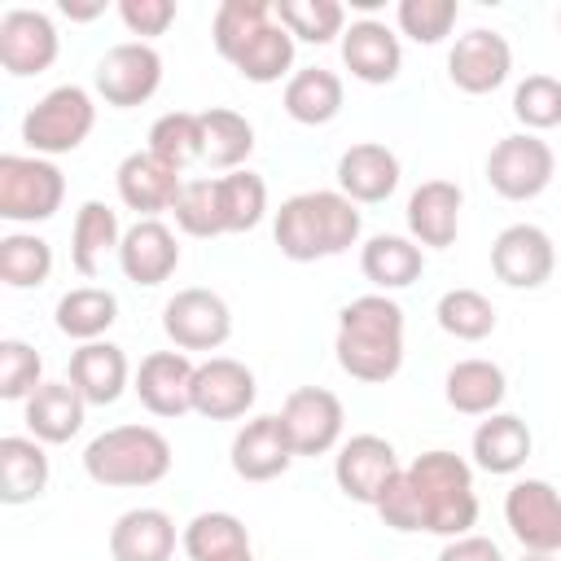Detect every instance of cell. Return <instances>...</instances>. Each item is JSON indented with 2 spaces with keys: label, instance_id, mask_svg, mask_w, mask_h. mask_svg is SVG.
I'll return each mask as SVG.
<instances>
[{
  "label": "cell",
  "instance_id": "6da1fadb",
  "mask_svg": "<svg viewBox=\"0 0 561 561\" xmlns=\"http://www.w3.org/2000/svg\"><path fill=\"white\" fill-rule=\"evenodd\" d=\"M337 368L364 386H386L403 368V307L390 294L351 298L337 311Z\"/></svg>",
  "mask_w": 561,
  "mask_h": 561
},
{
  "label": "cell",
  "instance_id": "7a4b0ae2",
  "mask_svg": "<svg viewBox=\"0 0 561 561\" xmlns=\"http://www.w3.org/2000/svg\"><path fill=\"white\" fill-rule=\"evenodd\" d=\"M359 210L346 193L337 188H311V193H294L280 202L276 219H272V237L280 245L285 259L294 263H316V259H333L346 254L359 241Z\"/></svg>",
  "mask_w": 561,
  "mask_h": 561
},
{
  "label": "cell",
  "instance_id": "3957f363",
  "mask_svg": "<svg viewBox=\"0 0 561 561\" xmlns=\"http://www.w3.org/2000/svg\"><path fill=\"white\" fill-rule=\"evenodd\" d=\"M412 495L421 504V530L425 535H443V539H460L473 535L478 526V491H473V469L456 456V451H421L408 469Z\"/></svg>",
  "mask_w": 561,
  "mask_h": 561
},
{
  "label": "cell",
  "instance_id": "277c9868",
  "mask_svg": "<svg viewBox=\"0 0 561 561\" xmlns=\"http://www.w3.org/2000/svg\"><path fill=\"white\" fill-rule=\"evenodd\" d=\"M83 473L96 486H153L171 473V443L153 425H114L83 447Z\"/></svg>",
  "mask_w": 561,
  "mask_h": 561
},
{
  "label": "cell",
  "instance_id": "5b68a950",
  "mask_svg": "<svg viewBox=\"0 0 561 561\" xmlns=\"http://www.w3.org/2000/svg\"><path fill=\"white\" fill-rule=\"evenodd\" d=\"M92 127H96L92 92L79 88V83H61L26 110L22 140L35 158H57V153H75L92 136Z\"/></svg>",
  "mask_w": 561,
  "mask_h": 561
},
{
  "label": "cell",
  "instance_id": "8992f818",
  "mask_svg": "<svg viewBox=\"0 0 561 561\" xmlns=\"http://www.w3.org/2000/svg\"><path fill=\"white\" fill-rule=\"evenodd\" d=\"M66 175L53 158L4 153L0 158V219L9 224H44L61 210Z\"/></svg>",
  "mask_w": 561,
  "mask_h": 561
},
{
  "label": "cell",
  "instance_id": "52a82bcc",
  "mask_svg": "<svg viewBox=\"0 0 561 561\" xmlns=\"http://www.w3.org/2000/svg\"><path fill=\"white\" fill-rule=\"evenodd\" d=\"M557 158L552 145L539 140L535 131H513L504 140L491 145L486 153V184L504 197V202H530L552 184Z\"/></svg>",
  "mask_w": 561,
  "mask_h": 561
},
{
  "label": "cell",
  "instance_id": "ba28073f",
  "mask_svg": "<svg viewBox=\"0 0 561 561\" xmlns=\"http://www.w3.org/2000/svg\"><path fill=\"white\" fill-rule=\"evenodd\" d=\"M162 88V57L145 39L114 44L96 61V96L114 110H136Z\"/></svg>",
  "mask_w": 561,
  "mask_h": 561
},
{
  "label": "cell",
  "instance_id": "9c48e42d",
  "mask_svg": "<svg viewBox=\"0 0 561 561\" xmlns=\"http://www.w3.org/2000/svg\"><path fill=\"white\" fill-rule=\"evenodd\" d=\"M162 333L175 351H219L232 337V311L215 289H180L162 307Z\"/></svg>",
  "mask_w": 561,
  "mask_h": 561
},
{
  "label": "cell",
  "instance_id": "30bf717a",
  "mask_svg": "<svg viewBox=\"0 0 561 561\" xmlns=\"http://www.w3.org/2000/svg\"><path fill=\"white\" fill-rule=\"evenodd\" d=\"M504 522L526 552H561V491L543 478H517L504 495Z\"/></svg>",
  "mask_w": 561,
  "mask_h": 561
},
{
  "label": "cell",
  "instance_id": "8fae6325",
  "mask_svg": "<svg viewBox=\"0 0 561 561\" xmlns=\"http://www.w3.org/2000/svg\"><path fill=\"white\" fill-rule=\"evenodd\" d=\"M403 473L399 465V451L381 438V434H355L337 447L333 456V478H337V491L355 504H377L381 491Z\"/></svg>",
  "mask_w": 561,
  "mask_h": 561
},
{
  "label": "cell",
  "instance_id": "7c38bea8",
  "mask_svg": "<svg viewBox=\"0 0 561 561\" xmlns=\"http://www.w3.org/2000/svg\"><path fill=\"white\" fill-rule=\"evenodd\" d=\"M280 421H285V434L294 443V456H324L337 447L342 438V399L324 386H298L285 394L280 403Z\"/></svg>",
  "mask_w": 561,
  "mask_h": 561
},
{
  "label": "cell",
  "instance_id": "4fadbf2b",
  "mask_svg": "<svg viewBox=\"0 0 561 561\" xmlns=\"http://www.w3.org/2000/svg\"><path fill=\"white\" fill-rule=\"evenodd\" d=\"M557 267L552 237L539 224H508L491 241V272L508 289H539Z\"/></svg>",
  "mask_w": 561,
  "mask_h": 561
},
{
  "label": "cell",
  "instance_id": "5bb4252c",
  "mask_svg": "<svg viewBox=\"0 0 561 561\" xmlns=\"http://www.w3.org/2000/svg\"><path fill=\"white\" fill-rule=\"evenodd\" d=\"M508 70H513V48L500 31H486V26L465 31L447 53V79L469 96L495 92L508 79Z\"/></svg>",
  "mask_w": 561,
  "mask_h": 561
},
{
  "label": "cell",
  "instance_id": "9a60e30c",
  "mask_svg": "<svg viewBox=\"0 0 561 561\" xmlns=\"http://www.w3.org/2000/svg\"><path fill=\"white\" fill-rule=\"evenodd\" d=\"M57 26L39 9H9L0 18V66L13 79L44 75L57 61Z\"/></svg>",
  "mask_w": 561,
  "mask_h": 561
},
{
  "label": "cell",
  "instance_id": "2e32d148",
  "mask_svg": "<svg viewBox=\"0 0 561 561\" xmlns=\"http://www.w3.org/2000/svg\"><path fill=\"white\" fill-rule=\"evenodd\" d=\"M254 373L241 359L228 355H210L206 364H197L193 373V412L206 421H237L254 408Z\"/></svg>",
  "mask_w": 561,
  "mask_h": 561
},
{
  "label": "cell",
  "instance_id": "e0dca14e",
  "mask_svg": "<svg viewBox=\"0 0 561 561\" xmlns=\"http://www.w3.org/2000/svg\"><path fill=\"white\" fill-rule=\"evenodd\" d=\"M193 373H197V364H188L184 351H153L140 359L131 390L153 416L175 421V416L193 412Z\"/></svg>",
  "mask_w": 561,
  "mask_h": 561
},
{
  "label": "cell",
  "instance_id": "ac0fdd59",
  "mask_svg": "<svg viewBox=\"0 0 561 561\" xmlns=\"http://www.w3.org/2000/svg\"><path fill=\"white\" fill-rule=\"evenodd\" d=\"M289 465H294V443L285 434L280 412L276 416L272 412L254 416V421H245L237 430V438H232V473L241 482H272Z\"/></svg>",
  "mask_w": 561,
  "mask_h": 561
},
{
  "label": "cell",
  "instance_id": "d6986e66",
  "mask_svg": "<svg viewBox=\"0 0 561 561\" xmlns=\"http://www.w3.org/2000/svg\"><path fill=\"white\" fill-rule=\"evenodd\" d=\"M114 184H118L123 206L136 210L140 219H158L162 210H171L175 197H180V188H184L180 171H171V167H167L162 158H153L149 149L127 153V158L118 162V171H114Z\"/></svg>",
  "mask_w": 561,
  "mask_h": 561
},
{
  "label": "cell",
  "instance_id": "ffe728a7",
  "mask_svg": "<svg viewBox=\"0 0 561 561\" xmlns=\"http://www.w3.org/2000/svg\"><path fill=\"white\" fill-rule=\"evenodd\" d=\"M118 267L131 285H145V289L162 285L180 267L175 232L162 219H136L118 241Z\"/></svg>",
  "mask_w": 561,
  "mask_h": 561
},
{
  "label": "cell",
  "instance_id": "44dd1931",
  "mask_svg": "<svg viewBox=\"0 0 561 561\" xmlns=\"http://www.w3.org/2000/svg\"><path fill=\"white\" fill-rule=\"evenodd\" d=\"M342 66L359 79V83H394L399 66H403V48L399 35L377 22V18H359L342 31Z\"/></svg>",
  "mask_w": 561,
  "mask_h": 561
},
{
  "label": "cell",
  "instance_id": "7402d4cb",
  "mask_svg": "<svg viewBox=\"0 0 561 561\" xmlns=\"http://www.w3.org/2000/svg\"><path fill=\"white\" fill-rule=\"evenodd\" d=\"M460 206L465 193L451 180H425L408 197V237L425 250H447L460 232Z\"/></svg>",
  "mask_w": 561,
  "mask_h": 561
},
{
  "label": "cell",
  "instance_id": "603a6c76",
  "mask_svg": "<svg viewBox=\"0 0 561 561\" xmlns=\"http://www.w3.org/2000/svg\"><path fill=\"white\" fill-rule=\"evenodd\" d=\"M399 158L394 149L377 140H359L337 158V193H346L355 206H377L399 188Z\"/></svg>",
  "mask_w": 561,
  "mask_h": 561
},
{
  "label": "cell",
  "instance_id": "cb8c5ba5",
  "mask_svg": "<svg viewBox=\"0 0 561 561\" xmlns=\"http://www.w3.org/2000/svg\"><path fill=\"white\" fill-rule=\"evenodd\" d=\"M359 272L373 280L377 294H394V289H408L412 280H421V272H425V250H421L412 237L377 232V237H368L364 250H359Z\"/></svg>",
  "mask_w": 561,
  "mask_h": 561
},
{
  "label": "cell",
  "instance_id": "d4e9b609",
  "mask_svg": "<svg viewBox=\"0 0 561 561\" xmlns=\"http://www.w3.org/2000/svg\"><path fill=\"white\" fill-rule=\"evenodd\" d=\"M171 552H175V522L162 508H127L110 526L114 561H171Z\"/></svg>",
  "mask_w": 561,
  "mask_h": 561
},
{
  "label": "cell",
  "instance_id": "484cf974",
  "mask_svg": "<svg viewBox=\"0 0 561 561\" xmlns=\"http://www.w3.org/2000/svg\"><path fill=\"white\" fill-rule=\"evenodd\" d=\"M66 381L96 408L114 403L123 390H127V355L123 346L114 342H83L75 355H70V373Z\"/></svg>",
  "mask_w": 561,
  "mask_h": 561
},
{
  "label": "cell",
  "instance_id": "4316f807",
  "mask_svg": "<svg viewBox=\"0 0 561 561\" xmlns=\"http://www.w3.org/2000/svg\"><path fill=\"white\" fill-rule=\"evenodd\" d=\"M530 447H535L530 425L513 412H491L473 430V465L486 469V473H500V478L517 473L530 460Z\"/></svg>",
  "mask_w": 561,
  "mask_h": 561
},
{
  "label": "cell",
  "instance_id": "83f0119b",
  "mask_svg": "<svg viewBox=\"0 0 561 561\" xmlns=\"http://www.w3.org/2000/svg\"><path fill=\"white\" fill-rule=\"evenodd\" d=\"M443 394L460 416H491L508 394V377L491 359H460L443 377Z\"/></svg>",
  "mask_w": 561,
  "mask_h": 561
},
{
  "label": "cell",
  "instance_id": "f1b7e54d",
  "mask_svg": "<svg viewBox=\"0 0 561 561\" xmlns=\"http://www.w3.org/2000/svg\"><path fill=\"white\" fill-rule=\"evenodd\" d=\"M83 412H88V399L70 381H44L26 399V430L39 443H70L83 430Z\"/></svg>",
  "mask_w": 561,
  "mask_h": 561
},
{
  "label": "cell",
  "instance_id": "f546056e",
  "mask_svg": "<svg viewBox=\"0 0 561 561\" xmlns=\"http://www.w3.org/2000/svg\"><path fill=\"white\" fill-rule=\"evenodd\" d=\"M285 114L302 127H324L342 114V79L329 66H302L285 83Z\"/></svg>",
  "mask_w": 561,
  "mask_h": 561
},
{
  "label": "cell",
  "instance_id": "4dcf8cb0",
  "mask_svg": "<svg viewBox=\"0 0 561 561\" xmlns=\"http://www.w3.org/2000/svg\"><path fill=\"white\" fill-rule=\"evenodd\" d=\"M48 486V456L39 438L4 434L0 438V500L4 504H31Z\"/></svg>",
  "mask_w": 561,
  "mask_h": 561
},
{
  "label": "cell",
  "instance_id": "1f68e13d",
  "mask_svg": "<svg viewBox=\"0 0 561 561\" xmlns=\"http://www.w3.org/2000/svg\"><path fill=\"white\" fill-rule=\"evenodd\" d=\"M53 320H57V329H61L66 337H75L79 346H83V342H101V333L118 320V298H114L110 289H101V285H79V289H70V294L57 298Z\"/></svg>",
  "mask_w": 561,
  "mask_h": 561
},
{
  "label": "cell",
  "instance_id": "d6a6232c",
  "mask_svg": "<svg viewBox=\"0 0 561 561\" xmlns=\"http://www.w3.org/2000/svg\"><path fill=\"white\" fill-rule=\"evenodd\" d=\"M180 543L188 561H245L250 557V530L232 513H197L184 526Z\"/></svg>",
  "mask_w": 561,
  "mask_h": 561
},
{
  "label": "cell",
  "instance_id": "836d02e7",
  "mask_svg": "<svg viewBox=\"0 0 561 561\" xmlns=\"http://www.w3.org/2000/svg\"><path fill=\"white\" fill-rule=\"evenodd\" d=\"M123 241V228H118V215L105 206V202H83L79 215H75V228H70V263L79 276H96L101 259L110 250H118Z\"/></svg>",
  "mask_w": 561,
  "mask_h": 561
},
{
  "label": "cell",
  "instance_id": "e575fe53",
  "mask_svg": "<svg viewBox=\"0 0 561 561\" xmlns=\"http://www.w3.org/2000/svg\"><path fill=\"white\" fill-rule=\"evenodd\" d=\"M202 131H206V158L202 162H210L224 175L228 171H241L245 158L254 153V127L237 110H224V105L202 110Z\"/></svg>",
  "mask_w": 561,
  "mask_h": 561
},
{
  "label": "cell",
  "instance_id": "d590c367",
  "mask_svg": "<svg viewBox=\"0 0 561 561\" xmlns=\"http://www.w3.org/2000/svg\"><path fill=\"white\" fill-rule=\"evenodd\" d=\"M153 158H162L171 171H184L193 162L206 158V131H202V114H188V110H171L162 118H153L149 127V145H145Z\"/></svg>",
  "mask_w": 561,
  "mask_h": 561
},
{
  "label": "cell",
  "instance_id": "8d00e7d4",
  "mask_svg": "<svg viewBox=\"0 0 561 561\" xmlns=\"http://www.w3.org/2000/svg\"><path fill=\"white\" fill-rule=\"evenodd\" d=\"M294 35L272 18L245 48H241V57L232 61L237 66V75L241 79H250V83H276V79H285L289 70H294Z\"/></svg>",
  "mask_w": 561,
  "mask_h": 561
},
{
  "label": "cell",
  "instance_id": "74e56055",
  "mask_svg": "<svg viewBox=\"0 0 561 561\" xmlns=\"http://www.w3.org/2000/svg\"><path fill=\"white\" fill-rule=\"evenodd\" d=\"M272 4L267 0H224L215 9V22H210V39H215V53L224 61H237L241 48L272 22Z\"/></svg>",
  "mask_w": 561,
  "mask_h": 561
},
{
  "label": "cell",
  "instance_id": "f35d334b",
  "mask_svg": "<svg viewBox=\"0 0 561 561\" xmlns=\"http://www.w3.org/2000/svg\"><path fill=\"white\" fill-rule=\"evenodd\" d=\"M53 272V245L35 232H9L0 237V280L9 289H35Z\"/></svg>",
  "mask_w": 561,
  "mask_h": 561
},
{
  "label": "cell",
  "instance_id": "ab89813d",
  "mask_svg": "<svg viewBox=\"0 0 561 561\" xmlns=\"http://www.w3.org/2000/svg\"><path fill=\"white\" fill-rule=\"evenodd\" d=\"M272 13L302 44H329L346 31V9L337 0H280L272 4Z\"/></svg>",
  "mask_w": 561,
  "mask_h": 561
},
{
  "label": "cell",
  "instance_id": "60d3db41",
  "mask_svg": "<svg viewBox=\"0 0 561 561\" xmlns=\"http://www.w3.org/2000/svg\"><path fill=\"white\" fill-rule=\"evenodd\" d=\"M434 320L456 342H482L495 329V307L478 289H447L438 298V307H434Z\"/></svg>",
  "mask_w": 561,
  "mask_h": 561
},
{
  "label": "cell",
  "instance_id": "b9f144b4",
  "mask_svg": "<svg viewBox=\"0 0 561 561\" xmlns=\"http://www.w3.org/2000/svg\"><path fill=\"white\" fill-rule=\"evenodd\" d=\"M219 206H224V228L228 232H250L267 215V184L254 171H228L219 175Z\"/></svg>",
  "mask_w": 561,
  "mask_h": 561
},
{
  "label": "cell",
  "instance_id": "7bdbcfd3",
  "mask_svg": "<svg viewBox=\"0 0 561 561\" xmlns=\"http://www.w3.org/2000/svg\"><path fill=\"white\" fill-rule=\"evenodd\" d=\"M175 224L188 237H224V206H219V180H184L180 197H175Z\"/></svg>",
  "mask_w": 561,
  "mask_h": 561
},
{
  "label": "cell",
  "instance_id": "ee69618b",
  "mask_svg": "<svg viewBox=\"0 0 561 561\" xmlns=\"http://www.w3.org/2000/svg\"><path fill=\"white\" fill-rule=\"evenodd\" d=\"M513 118L526 131H548L561 123V79L552 75H526L513 88Z\"/></svg>",
  "mask_w": 561,
  "mask_h": 561
},
{
  "label": "cell",
  "instance_id": "f6af8a7d",
  "mask_svg": "<svg viewBox=\"0 0 561 561\" xmlns=\"http://www.w3.org/2000/svg\"><path fill=\"white\" fill-rule=\"evenodd\" d=\"M44 386V359L31 342L22 337H4L0 342V399L9 403H26L35 390Z\"/></svg>",
  "mask_w": 561,
  "mask_h": 561
},
{
  "label": "cell",
  "instance_id": "bcb514c9",
  "mask_svg": "<svg viewBox=\"0 0 561 561\" xmlns=\"http://www.w3.org/2000/svg\"><path fill=\"white\" fill-rule=\"evenodd\" d=\"M456 18H460L456 0H399V9H394L399 31L416 44H443L451 35Z\"/></svg>",
  "mask_w": 561,
  "mask_h": 561
},
{
  "label": "cell",
  "instance_id": "7dc6e473",
  "mask_svg": "<svg viewBox=\"0 0 561 561\" xmlns=\"http://www.w3.org/2000/svg\"><path fill=\"white\" fill-rule=\"evenodd\" d=\"M373 508H377V517H381L390 530H403V535L421 530V504H416V495H412L408 473H399V478L381 491V500H377Z\"/></svg>",
  "mask_w": 561,
  "mask_h": 561
},
{
  "label": "cell",
  "instance_id": "c3c4849f",
  "mask_svg": "<svg viewBox=\"0 0 561 561\" xmlns=\"http://www.w3.org/2000/svg\"><path fill=\"white\" fill-rule=\"evenodd\" d=\"M118 18L131 35L149 44L153 35H167V26L175 22V0H118Z\"/></svg>",
  "mask_w": 561,
  "mask_h": 561
},
{
  "label": "cell",
  "instance_id": "681fc988",
  "mask_svg": "<svg viewBox=\"0 0 561 561\" xmlns=\"http://www.w3.org/2000/svg\"><path fill=\"white\" fill-rule=\"evenodd\" d=\"M438 561H504V552L486 535H460V539H447L443 543Z\"/></svg>",
  "mask_w": 561,
  "mask_h": 561
},
{
  "label": "cell",
  "instance_id": "f907efd6",
  "mask_svg": "<svg viewBox=\"0 0 561 561\" xmlns=\"http://www.w3.org/2000/svg\"><path fill=\"white\" fill-rule=\"evenodd\" d=\"M61 13H66L70 22H92V18L105 13V0H96V4H70V0H61Z\"/></svg>",
  "mask_w": 561,
  "mask_h": 561
},
{
  "label": "cell",
  "instance_id": "816d5d0a",
  "mask_svg": "<svg viewBox=\"0 0 561 561\" xmlns=\"http://www.w3.org/2000/svg\"><path fill=\"white\" fill-rule=\"evenodd\" d=\"M522 561H557V557H543V552H526Z\"/></svg>",
  "mask_w": 561,
  "mask_h": 561
},
{
  "label": "cell",
  "instance_id": "f5cc1de1",
  "mask_svg": "<svg viewBox=\"0 0 561 561\" xmlns=\"http://www.w3.org/2000/svg\"><path fill=\"white\" fill-rule=\"evenodd\" d=\"M557 35H561V13H557Z\"/></svg>",
  "mask_w": 561,
  "mask_h": 561
},
{
  "label": "cell",
  "instance_id": "db71d44e",
  "mask_svg": "<svg viewBox=\"0 0 561 561\" xmlns=\"http://www.w3.org/2000/svg\"><path fill=\"white\" fill-rule=\"evenodd\" d=\"M245 561H254V557H245Z\"/></svg>",
  "mask_w": 561,
  "mask_h": 561
}]
</instances>
